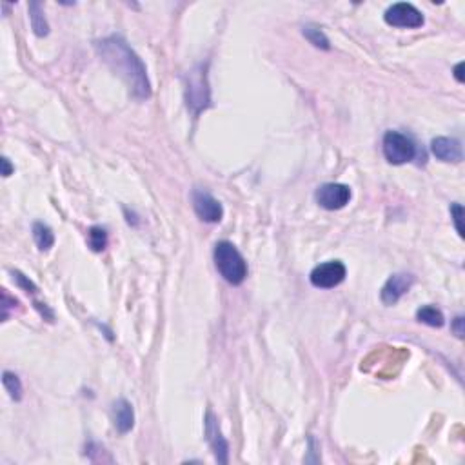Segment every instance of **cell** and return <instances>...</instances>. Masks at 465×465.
<instances>
[{
    "instance_id": "cell-10",
    "label": "cell",
    "mask_w": 465,
    "mask_h": 465,
    "mask_svg": "<svg viewBox=\"0 0 465 465\" xmlns=\"http://www.w3.org/2000/svg\"><path fill=\"white\" fill-rule=\"evenodd\" d=\"M187 105L194 113H200L209 105V89L206 84V73H193L187 84Z\"/></svg>"
},
{
    "instance_id": "cell-4",
    "label": "cell",
    "mask_w": 465,
    "mask_h": 465,
    "mask_svg": "<svg viewBox=\"0 0 465 465\" xmlns=\"http://www.w3.org/2000/svg\"><path fill=\"white\" fill-rule=\"evenodd\" d=\"M348 269L340 260H329L325 263H320L313 269L311 283L318 289H333L345 280Z\"/></svg>"
},
{
    "instance_id": "cell-6",
    "label": "cell",
    "mask_w": 465,
    "mask_h": 465,
    "mask_svg": "<svg viewBox=\"0 0 465 465\" xmlns=\"http://www.w3.org/2000/svg\"><path fill=\"white\" fill-rule=\"evenodd\" d=\"M316 202L328 211H338L351 200V187L345 184H324L316 189Z\"/></svg>"
},
{
    "instance_id": "cell-19",
    "label": "cell",
    "mask_w": 465,
    "mask_h": 465,
    "mask_svg": "<svg viewBox=\"0 0 465 465\" xmlns=\"http://www.w3.org/2000/svg\"><path fill=\"white\" fill-rule=\"evenodd\" d=\"M451 219H453V224H454V227H456V231H458V235L460 236H464V206H461V204H453V206H451Z\"/></svg>"
},
{
    "instance_id": "cell-12",
    "label": "cell",
    "mask_w": 465,
    "mask_h": 465,
    "mask_svg": "<svg viewBox=\"0 0 465 465\" xmlns=\"http://www.w3.org/2000/svg\"><path fill=\"white\" fill-rule=\"evenodd\" d=\"M111 417H113V424L115 427L118 429V433L126 434L133 429L135 425L133 405H131L127 400H124V398L115 402L113 407H111Z\"/></svg>"
},
{
    "instance_id": "cell-11",
    "label": "cell",
    "mask_w": 465,
    "mask_h": 465,
    "mask_svg": "<svg viewBox=\"0 0 465 465\" xmlns=\"http://www.w3.org/2000/svg\"><path fill=\"white\" fill-rule=\"evenodd\" d=\"M431 151L434 157L442 162H461L464 160V151H461V144L456 138L449 137H438L431 142Z\"/></svg>"
},
{
    "instance_id": "cell-20",
    "label": "cell",
    "mask_w": 465,
    "mask_h": 465,
    "mask_svg": "<svg viewBox=\"0 0 465 465\" xmlns=\"http://www.w3.org/2000/svg\"><path fill=\"white\" fill-rule=\"evenodd\" d=\"M13 278H15L16 286L24 289L26 293H37V286H35V283H33L28 276L22 275L21 271H13Z\"/></svg>"
},
{
    "instance_id": "cell-22",
    "label": "cell",
    "mask_w": 465,
    "mask_h": 465,
    "mask_svg": "<svg viewBox=\"0 0 465 465\" xmlns=\"http://www.w3.org/2000/svg\"><path fill=\"white\" fill-rule=\"evenodd\" d=\"M13 171H15V167L11 166V162H9V158L8 157H2V174H4V177H9V174L13 173Z\"/></svg>"
},
{
    "instance_id": "cell-3",
    "label": "cell",
    "mask_w": 465,
    "mask_h": 465,
    "mask_svg": "<svg viewBox=\"0 0 465 465\" xmlns=\"http://www.w3.org/2000/svg\"><path fill=\"white\" fill-rule=\"evenodd\" d=\"M384 155L387 162L392 166H402V164L411 162L417 157V146L413 138L407 135L398 133V131H387L384 137Z\"/></svg>"
},
{
    "instance_id": "cell-23",
    "label": "cell",
    "mask_w": 465,
    "mask_h": 465,
    "mask_svg": "<svg viewBox=\"0 0 465 465\" xmlns=\"http://www.w3.org/2000/svg\"><path fill=\"white\" fill-rule=\"evenodd\" d=\"M464 62H460V64H456V68H454V78H456L458 82H464L465 77H464Z\"/></svg>"
},
{
    "instance_id": "cell-2",
    "label": "cell",
    "mask_w": 465,
    "mask_h": 465,
    "mask_svg": "<svg viewBox=\"0 0 465 465\" xmlns=\"http://www.w3.org/2000/svg\"><path fill=\"white\" fill-rule=\"evenodd\" d=\"M214 266L231 286H240L247 278V262L242 253L227 240H222L214 246Z\"/></svg>"
},
{
    "instance_id": "cell-7",
    "label": "cell",
    "mask_w": 465,
    "mask_h": 465,
    "mask_svg": "<svg viewBox=\"0 0 465 465\" xmlns=\"http://www.w3.org/2000/svg\"><path fill=\"white\" fill-rule=\"evenodd\" d=\"M193 207H194V213L199 214V219L204 220V222H207V224L220 222L224 216L222 204L214 199L213 194L207 193V191H202V189L194 191Z\"/></svg>"
},
{
    "instance_id": "cell-13",
    "label": "cell",
    "mask_w": 465,
    "mask_h": 465,
    "mask_svg": "<svg viewBox=\"0 0 465 465\" xmlns=\"http://www.w3.org/2000/svg\"><path fill=\"white\" fill-rule=\"evenodd\" d=\"M29 21H31V28L37 37H46V35H48L49 24L48 21H46L42 6L38 4V2H31V4H29Z\"/></svg>"
},
{
    "instance_id": "cell-9",
    "label": "cell",
    "mask_w": 465,
    "mask_h": 465,
    "mask_svg": "<svg viewBox=\"0 0 465 465\" xmlns=\"http://www.w3.org/2000/svg\"><path fill=\"white\" fill-rule=\"evenodd\" d=\"M414 276L409 275V273H397L392 275L387 282L384 283V288L380 291V298L385 305H395V303L400 302L402 296L413 288Z\"/></svg>"
},
{
    "instance_id": "cell-17",
    "label": "cell",
    "mask_w": 465,
    "mask_h": 465,
    "mask_svg": "<svg viewBox=\"0 0 465 465\" xmlns=\"http://www.w3.org/2000/svg\"><path fill=\"white\" fill-rule=\"evenodd\" d=\"M2 384H4L6 391L9 392V397H11L13 400H15V402L22 400V395H24V387H22L21 378L16 377L15 372H11V371L2 372Z\"/></svg>"
},
{
    "instance_id": "cell-8",
    "label": "cell",
    "mask_w": 465,
    "mask_h": 465,
    "mask_svg": "<svg viewBox=\"0 0 465 465\" xmlns=\"http://www.w3.org/2000/svg\"><path fill=\"white\" fill-rule=\"evenodd\" d=\"M206 440L211 449H213L216 461L219 464H227L229 461V444L224 438L219 420H216V417L213 413H207L206 417Z\"/></svg>"
},
{
    "instance_id": "cell-16",
    "label": "cell",
    "mask_w": 465,
    "mask_h": 465,
    "mask_svg": "<svg viewBox=\"0 0 465 465\" xmlns=\"http://www.w3.org/2000/svg\"><path fill=\"white\" fill-rule=\"evenodd\" d=\"M302 33H303V37L308 38V41L311 42L313 46H315V48L325 49V51H328V49H331V44H329V38L325 37V33L322 31V29H320L318 26H313V24L303 26Z\"/></svg>"
},
{
    "instance_id": "cell-21",
    "label": "cell",
    "mask_w": 465,
    "mask_h": 465,
    "mask_svg": "<svg viewBox=\"0 0 465 465\" xmlns=\"http://www.w3.org/2000/svg\"><path fill=\"white\" fill-rule=\"evenodd\" d=\"M464 324H465L464 316H456V318L453 320V325H451V329H453L454 335H456L458 338H464V335H465Z\"/></svg>"
},
{
    "instance_id": "cell-18",
    "label": "cell",
    "mask_w": 465,
    "mask_h": 465,
    "mask_svg": "<svg viewBox=\"0 0 465 465\" xmlns=\"http://www.w3.org/2000/svg\"><path fill=\"white\" fill-rule=\"evenodd\" d=\"M88 244L95 253H102L108 246V231L100 226H93L88 233Z\"/></svg>"
},
{
    "instance_id": "cell-5",
    "label": "cell",
    "mask_w": 465,
    "mask_h": 465,
    "mask_svg": "<svg viewBox=\"0 0 465 465\" xmlns=\"http://www.w3.org/2000/svg\"><path fill=\"white\" fill-rule=\"evenodd\" d=\"M385 22L389 26H395V28H420L424 26V15L418 8H414L413 4L409 2H398V4H392L391 8L385 11Z\"/></svg>"
},
{
    "instance_id": "cell-14",
    "label": "cell",
    "mask_w": 465,
    "mask_h": 465,
    "mask_svg": "<svg viewBox=\"0 0 465 465\" xmlns=\"http://www.w3.org/2000/svg\"><path fill=\"white\" fill-rule=\"evenodd\" d=\"M417 318L422 324L429 325V328H442L445 324V316L440 309L434 305H424L417 311Z\"/></svg>"
},
{
    "instance_id": "cell-15",
    "label": "cell",
    "mask_w": 465,
    "mask_h": 465,
    "mask_svg": "<svg viewBox=\"0 0 465 465\" xmlns=\"http://www.w3.org/2000/svg\"><path fill=\"white\" fill-rule=\"evenodd\" d=\"M33 239H35L41 251H49L53 244H55V235H53L51 227L42 222L33 224Z\"/></svg>"
},
{
    "instance_id": "cell-1",
    "label": "cell",
    "mask_w": 465,
    "mask_h": 465,
    "mask_svg": "<svg viewBox=\"0 0 465 465\" xmlns=\"http://www.w3.org/2000/svg\"><path fill=\"white\" fill-rule=\"evenodd\" d=\"M102 61L110 66L111 71L126 82L130 91L138 100L151 97V84L147 78V69L137 53L130 48L124 38L108 37L95 44Z\"/></svg>"
}]
</instances>
